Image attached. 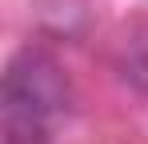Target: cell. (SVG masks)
<instances>
[{
    "label": "cell",
    "instance_id": "cell-1",
    "mask_svg": "<svg viewBox=\"0 0 148 144\" xmlns=\"http://www.w3.org/2000/svg\"><path fill=\"white\" fill-rule=\"evenodd\" d=\"M64 112H68V80L60 64L44 52L24 48L8 64L0 88L4 144H48Z\"/></svg>",
    "mask_w": 148,
    "mask_h": 144
}]
</instances>
